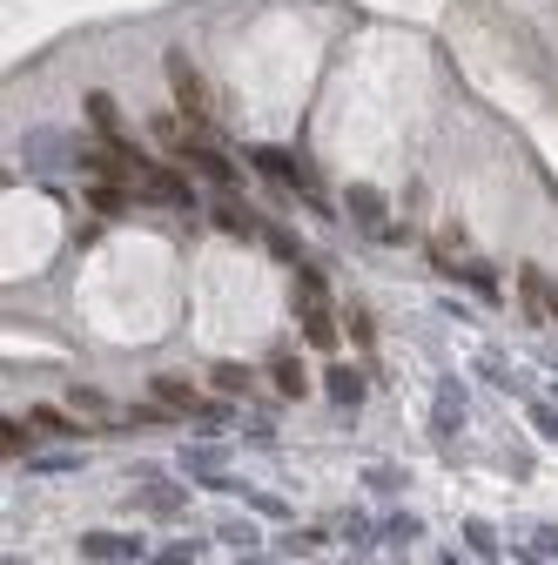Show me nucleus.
<instances>
[{
    "mask_svg": "<svg viewBox=\"0 0 558 565\" xmlns=\"http://www.w3.org/2000/svg\"><path fill=\"white\" fill-rule=\"evenodd\" d=\"M437 565H458V558H437Z\"/></svg>",
    "mask_w": 558,
    "mask_h": 565,
    "instance_id": "nucleus-29",
    "label": "nucleus"
},
{
    "mask_svg": "<svg viewBox=\"0 0 558 565\" xmlns=\"http://www.w3.org/2000/svg\"><path fill=\"white\" fill-rule=\"evenodd\" d=\"M296 310H303V344H310V350H337L343 323L330 316V303H324V297H296Z\"/></svg>",
    "mask_w": 558,
    "mask_h": 565,
    "instance_id": "nucleus-4",
    "label": "nucleus"
},
{
    "mask_svg": "<svg viewBox=\"0 0 558 565\" xmlns=\"http://www.w3.org/2000/svg\"><path fill=\"white\" fill-rule=\"evenodd\" d=\"M269 384L283 390V397H310V371H303L290 350H276V357H269Z\"/></svg>",
    "mask_w": 558,
    "mask_h": 565,
    "instance_id": "nucleus-8",
    "label": "nucleus"
},
{
    "mask_svg": "<svg viewBox=\"0 0 558 565\" xmlns=\"http://www.w3.org/2000/svg\"><path fill=\"white\" fill-rule=\"evenodd\" d=\"M148 135H155V148H169V161H182V169H195V176H209V182L235 189V161H229L216 142H203L195 129H182L175 115H155V121H148Z\"/></svg>",
    "mask_w": 558,
    "mask_h": 565,
    "instance_id": "nucleus-1",
    "label": "nucleus"
},
{
    "mask_svg": "<svg viewBox=\"0 0 558 565\" xmlns=\"http://www.w3.org/2000/svg\"><path fill=\"white\" fill-rule=\"evenodd\" d=\"M68 404H74V411H95V418L108 411V397H101L95 384H74V390H68Z\"/></svg>",
    "mask_w": 558,
    "mask_h": 565,
    "instance_id": "nucleus-21",
    "label": "nucleus"
},
{
    "mask_svg": "<svg viewBox=\"0 0 558 565\" xmlns=\"http://www.w3.org/2000/svg\"><path fill=\"white\" fill-rule=\"evenodd\" d=\"M250 565H269V558H250Z\"/></svg>",
    "mask_w": 558,
    "mask_h": 565,
    "instance_id": "nucleus-30",
    "label": "nucleus"
},
{
    "mask_svg": "<svg viewBox=\"0 0 558 565\" xmlns=\"http://www.w3.org/2000/svg\"><path fill=\"white\" fill-rule=\"evenodd\" d=\"M88 129L101 135V142H122V108H114V95H88Z\"/></svg>",
    "mask_w": 558,
    "mask_h": 565,
    "instance_id": "nucleus-9",
    "label": "nucleus"
},
{
    "mask_svg": "<svg viewBox=\"0 0 558 565\" xmlns=\"http://www.w3.org/2000/svg\"><path fill=\"white\" fill-rule=\"evenodd\" d=\"M148 390H155V404H169V411H195V418L209 411V404H195V390H189V384H175V377H155Z\"/></svg>",
    "mask_w": 558,
    "mask_h": 565,
    "instance_id": "nucleus-10",
    "label": "nucleus"
},
{
    "mask_svg": "<svg viewBox=\"0 0 558 565\" xmlns=\"http://www.w3.org/2000/svg\"><path fill=\"white\" fill-rule=\"evenodd\" d=\"M135 195H142V202H169V209H189V202H195L189 176H182V169H169V161H162V169H155V176H148Z\"/></svg>",
    "mask_w": 558,
    "mask_h": 565,
    "instance_id": "nucleus-5",
    "label": "nucleus"
},
{
    "mask_svg": "<svg viewBox=\"0 0 558 565\" xmlns=\"http://www.w3.org/2000/svg\"><path fill=\"white\" fill-rule=\"evenodd\" d=\"M384 539H390V545H411V539H417V518H411V512L384 518Z\"/></svg>",
    "mask_w": 558,
    "mask_h": 565,
    "instance_id": "nucleus-19",
    "label": "nucleus"
},
{
    "mask_svg": "<svg viewBox=\"0 0 558 565\" xmlns=\"http://www.w3.org/2000/svg\"><path fill=\"white\" fill-rule=\"evenodd\" d=\"M88 202H95L101 216H122L129 202H135V189H122V182H95V189H88Z\"/></svg>",
    "mask_w": 558,
    "mask_h": 565,
    "instance_id": "nucleus-14",
    "label": "nucleus"
},
{
    "mask_svg": "<svg viewBox=\"0 0 558 565\" xmlns=\"http://www.w3.org/2000/svg\"><path fill=\"white\" fill-rule=\"evenodd\" d=\"M343 330H350L356 344H371V337H377V323H371V310H364V303H350V316H343Z\"/></svg>",
    "mask_w": 558,
    "mask_h": 565,
    "instance_id": "nucleus-18",
    "label": "nucleus"
},
{
    "mask_svg": "<svg viewBox=\"0 0 558 565\" xmlns=\"http://www.w3.org/2000/svg\"><path fill=\"white\" fill-rule=\"evenodd\" d=\"M162 68H169V88H175L182 121H216V95H209V81L195 74V61H189L182 48H169V55H162Z\"/></svg>",
    "mask_w": 558,
    "mask_h": 565,
    "instance_id": "nucleus-2",
    "label": "nucleus"
},
{
    "mask_svg": "<svg viewBox=\"0 0 558 565\" xmlns=\"http://www.w3.org/2000/svg\"><path fill=\"white\" fill-rule=\"evenodd\" d=\"M532 431L538 437H558V411H551V404H532Z\"/></svg>",
    "mask_w": 558,
    "mask_h": 565,
    "instance_id": "nucleus-23",
    "label": "nucleus"
},
{
    "mask_svg": "<svg viewBox=\"0 0 558 565\" xmlns=\"http://www.w3.org/2000/svg\"><path fill=\"white\" fill-rule=\"evenodd\" d=\"M148 565H195V545H162Z\"/></svg>",
    "mask_w": 558,
    "mask_h": 565,
    "instance_id": "nucleus-24",
    "label": "nucleus"
},
{
    "mask_svg": "<svg viewBox=\"0 0 558 565\" xmlns=\"http://www.w3.org/2000/svg\"><path fill=\"white\" fill-rule=\"evenodd\" d=\"M135 505L142 512H182V484H142Z\"/></svg>",
    "mask_w": 558,
    "mask_h": 565,
    "instance_id": "nucleus-15",
    "label": "nucleus"
},
{
    "mask_svg": "<svg viewBox=\"0 0 558 565\" xmlns=\"http://www.w3.org/2000/svg\"><path fill=\"white\" fill-rule=\"evenodd\" d=\"M518 297H525V310H532L538 323H558V276H545L538 263L518 269Z\"/></svg>",
    "mask_w": 558,
    "mask_h": 565,
    "instance_id": "nucleus-3",
    "label": "nucleus"
},
{
    "mask_svg": "<svg viewBox=\"0 0 558 565\" xmlns=\"http://www.w3.org/2000/svg\"><path fill=\"white\" fill-rule=\"evenodd\" d=\"M209 384H216V390H229V397H250V390H256V371H243V363H216Z\"/></svg>",
    "mask_w": 558,
    "mask_h": 565,
    "instance_id": "nucleus-12",
    "label": "nucleus"
},
{
    "mask_svg": "<svg viewBox=\"0 0 558 565\" xmlns=\"http://www.w3.org/2000/svg\"><path fill=\"white\" fill-rule=\"evenodd\" d=\"M397 484H404V478H397L390 465H377V471H371V492H397Z\"/></svg>",
    "mask_w": 558,
    "mask_h": 565,
    "instance_id": "nucleus-27",
    "label": "nucleus"
},
{
    "mask_svg": "<svg viewBox=\"0 0 558 565\" xmlns=\"http://www.w3.org/2000/svg\"><path fill=\"white\" fill-rule=\"evenodd\" d=\"M34 431H48V437H74L82 424H74V418L61 411V404H41V411H34Z\"/></svg>",
    "mask_w": 558,
    "mask_h": 565,
    "instance_id": "nucleus-17",
    "label": "nucleus"
},
{
    "mask_svg": "<svg viewBox=\"0 0 558 565\" xmlns=\"http://www.w3.org/2000/svg\"><path fill=\"white\" fill-rule=\"evenodd\" d=\"M82 552L101 558V565H129V558H142V539H135V532H88Z\"/></svg>",
    "mask_w": 558,
    "mask_h": 565,
    "instance_id": "nucleus-6",
    "label": "nucleus"
},
{
    "mask_svg": "<svg viewBox=\"0 0 558 565\" xmlns=\"http://www.w3.org/2000/svg\"><path fill=\"white\" fill-rule=\"evenodd\" d=\"M330 397L343 404V411H356V404H364V377L343 371V363H330Z\"/></svg>",
    "mask_w": 558,
    "mask_h": 565,
    "instance_id": "nucleus-13",
    "label": "nucleus"
},
{
    "mask_svg": "<svg viewBox=\"0 0 558 565\" xmlns=\"http://www.w3.org/2000/svg\"><path fill=\"white\" fill-rule=\"evenodd\" d=\"M243 498H250V505H256L263 518H276V525H290V505H283V498H276V492H243Z\"/></svg>",
    "mask_w": 558,
    "mask_h": 565,
    "instance_id": "nucleus-20",
    "label": "nucleus"
},
{
    "mask_svg": "<svg viewBox=\"0 0 558 565\" xmlns=\"http://www.w3.org/2000/svg\"><path fill=\"white\" fill-rule=\"evenodd\" d=\"M532 552H538V558H551V552H558V532H545V525H538V532H532Z\"/></svg>",
    "mask_w": 558,
    "mask_h": 565,
    "instance_id": "nucleus-28",
    "label": "nucleus"
},
{
    "mask_svg": "<svg viewBox=\"0 0 558 565\" xmlns=\"http://www.w3.org/2000/svg\"><path fill=\"white\" fill-rule=\"evenodd\" d=\"M0 437H8V452H27V444H34L27 424H0Z\"/></svg>",
    "mask_w": 558,
    "mask_h": 565,
    "instance_id": "nucleus-26",
    "label": "nucleus"
},
{
    "mask_svg": "<svg viewBox=\"0 0 558 565\" xmlns=\"http://www.w3.org/2000/svg\"><path fill=\"white\" fill-rule=\"evenodd\" d=\"M343 209L356 216V229H371V236H384V223H390V209H384V195H377V189H364V182H356V189L343 195Z\"/></svg>",
    "mask_w": 558,
    "mask_h": 565,
    "instance_id": "nucleus-7",
    "label": "nucleus"
},
{
    "mask_svg": "<svg viewBox=\"0 0 558 565\" xmlns=\"http://www.w3.org/2000/svg\"><path fill=\"white\" fill-rule=\"evenodd\" d=\"M263 242H269V256H276V263H290V269H303V263H310V256H303V242H296L290 229H269Z\"/></svg>",
    "mask_w": 558,
    "mask_h": 565,
    "instance_id": "nucleus-16",
    "label": "nucleus"
},
{
    "mask_svg": "<svg viewBox=\"0 0 558 565\" xmlns=\"http://www.w3.org/2000/svg\"><path fill=\"white\" fill-rule=\"evenodd\" d=\"M464 539H471V552H498V532H492L485 518H471V525H464Z\"/></svg>",
    "mask_w": 558,
    "mask_h": 565,
    "instance_id": "nucleus-22",
    "label": "nucleus"
},
{
    "mask_svg": "<svg viewBox=\"0 0 558 565\" xmlns=\"http://www.w3.org/2000/svg\"><path fill=\"white\" fill-rule=\"evenodd\" d=\"M222 539H229L235 552H250V545H256V525H222Z\"/></svg>",
    "mask_w": 558,
    "mask_h": 565,
    "instance_id": "nucleus-25",
    "label": "nucleus"
},
{
    "mask_svg": "<svg viewBox=\"0 0 558 565\" xmlns=\"http://www.w3.org/2000/svg\"><path fill=\"white\" fill-rule=\"evenodd\" d=\"M209 216H216V229H229V236H256V216H250V209H243V202H235V195H222Z\"/></svg>",
    "mask_w": 558,
    "mask_h": 565,
    "instance_id": "nucleus-11",
    "label": "nucleus"
}]
</instances>
